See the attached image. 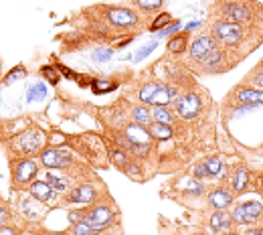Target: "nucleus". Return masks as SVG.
I'll return each instance as SVG.
<instances>
[{
  "label": "nucleus",
  "instance_id": "obj_5",
  "mask_svg": "<svg viewBox=\"0 0 263 235\" xmlns=\"http://www.w3.org/2000/svg\"><path fill=\"white\" fill-rule=\"evenodd\" d=\"M108 19L112 25L120 27V29H128V27H134L138 23V17L136 13L128 11V9H110L108 11Z\"/></svg>",
  "mask_w": 263,
  "mask_h": 235
},
{
  "label": "nucleus",
  "instance_id": "obj_30",
  "mask_svg": "<svg viewBox=\"0 0 263 235\" xmlns=\"http://www.w3.org/2000/svg\"><path fill=\"white\" fill-rule=\"evenodd\" d=\"M170 21H172V19H170V15H168V13H162L160 17H158V19L150 25V29H152V31H160V29L168 27V25H170Z\"/></svg>",
  "mask_w": 263,
  "mask_h": 235
},
{
  "label": "nucleus",
  "instance_id": "obj_2",
  "mask_svg": "<svg viewBox=\"0 0 263 235\" xmlns=\"http://www.w3.org/2000/svg\"><path fill=\"white\" fill-rule=\"evenodd\" d=\"M261 215H263V205L257 203V201H249V203L239 205V207L233 211L231 217H233L235 223L245 225V223H253V221H257Z\"/></svg>",
  "mask_w": 263,
  "mask_h": 235
},
{
  "label": "nucleus",
  "instance_id": "obj_1",
  "mask_svg": "<svg viewBox=\"0 0 263 235\" xmlns=\"http://www.w3.org/2000/svg\"><path fill=\"white\" fill-rule=\"evenodd\" d=\"M213 33H215V37H217L219 41H223L225 45H237V43L241 41V35H243L241 25L229 23V21H219V23L215 25Z\"/></svg>",
  "mask_w": 263,
  "mask_h": 235
},
{
  "label": "nucleus",
  "instance_id": "obj_4",
  "mask_svg": "<svg viewBox=\"0 0 263 235\" xmlns=\"http://www.w3.org/2000/svg\"><path fill=\"white\" fill-rule=\"evenodd\" d=\"M198 110H200V100H198L196 93H188V96L176 100V112L186 120L194 118L198 114Z\"/></svg>",
  "mask_w": 263,
  "mask_h": 235
},
{
  "label": "nucleus",
  "instance_id": "obj_20",
  "mask_svg": "<svg viewBox=\"0 0 263 235\" xmlns=\"http://www.w3.org/2000/svg\"><path fill=\"white\" fill-rule=\"evenodd\" d=\"M21 211L27 215V217H39L41 215V207L37 205V199H23L21 201Z\"/></svg>",
  "mask_w": 263,
  "mask_h": 235
},
{
  "label": "nucleus",
  "instance_id": "obj_25",
  "mask_svg": "<svg viewBox=\"0 0 263 235\" xmlns=\"http://www.w3.org/2000/svg\"><path fill=\"white\" fill-rule=\"evenodd\" d=\"M152 118H154L156 122H160V124H168V126H170V122H172V114H170L166 108H156V110H154V114H152Z\"/></svg>",
  "mask_w": 263,
  "mask_h": 235
},
{
  "label": "nucleus",
  "instance_id": "obj_33",
  "mask_svg": "<svg viewBox=\"0 0 263 235\" xmlns=\"http://www.w3.org/2000/svg\"><path fill=\"white\" fill-rule=\"evenodd\" d=\"M206 170H208V174H219V172L223 170L221 160H219V158H210V160L206 162Z\"/></svg>",
  "mask_w": 263,
  "mask_h": 235
},
{
  "label": "nucleus",
  "instance_id": "obj_14",
  "mask_svg": "<svg viewBox=\"0 0 263 235\" xmlns=\"http://www.w3.org/2000/svg\"><path fill=\"white\" fill-rule=\"evenodd\" d=\"M231 221H233L231 215L219 211V213H215L213 217H210V227L215 229V233H225V231L231 227Z\"/></svg>",
  "mask_w": 263,
  "mask_h": 235
},
{
  "label": "nucleus",
  "instance_id": "obj_39",
  "mask_svg": "<svg viewBox=\"0 0 263 235\" xmlns=\"http://www.w3.org/2000/svg\"><path fill=\"white\" fill-rule=\"evenodd\" d=\"M194 176L196 178H202V176H208V170H206V164H198L194 168Z\"/></svg>",
  "mask_w": 263,
  "mask_h": 235
},
{
  "label": "nucleus",
  "instance_id": "obj_6",
  "mask_svg": "<svg viewBox=\"0 0 263 235\" xmlns=\"http://www.w3.org/2000/svg\"><path fill=\"white\" fill-rule=\"evenodd\" d=\"M112 217H114V215H112V211H110L108 207H95V209H93V211H89L83 219H85V221H87V223H89V225H91V227L99 233L105 225H108V223L112 221Z\"/></svg>",
  "mask_w": 263,
  "mask_h": 235
},
{
  "label": "nucleus",
  "instance_id": "obj_15",
  "mask_svg": "<svg viewBox=\"0 0 263 235\" xmlns=\"http://www.w3.org/2000/svg\"><path fill=\"white\" fill-rule=\"evenodd\" d=\"M237 98L241 104H247V106H257V104H263V91H257V89H241L237 93Z\"/></svg>",
  "mask_w": 263,
  "mask_h": 235
},
{
  "label": "nucleus",
  "instance_id": "obj_36",
  "mask_svg": "<svg viewBox=\"0 0 263 235\" xmlns=\"http://www.w3.org/2000/svg\"><path fill=\"white\" fill-rule=\"evenodd\" d=\"M154 49H156V43H150V45H146L144 49H142V51H140V53L134 57V61H140V59H144V57H146V55H150Z\"/></svg>",
  "mask_w": 263,
  "mask_h": 235
},
{
  "label": "nucleus",
  "instance_id": "obj_43",
  "mask_svg": "<svg viewBox=\"0 0 263 235\" xmlns=\"http://www.w3.org/2000/svg\"><path fill=\"white\" fill-rule=\"evenodd\" d=\"M253 235H263V229H259V231H253Z\"/></svg>",
  "mask_w": 263,
  "mask_h": 235
},
{
  "label": "nucleus",
  "instance_id": "obj_42",
  "mask_svg": "<svg viewBox=\"0 0 263 235\" xmlns=\"http://www.w3.org/2000/svg\"><path fill=\"white\" fill-rule=\"evenodd\" d=\"M43 235H65V233H51V231H45Z\"/></svg>",
  "mask_w": 263,
  "mask_h": 235
},
{
  "label": "nucleus",
  "instance_id": "obj_8",
  "mask_svg": "<svg viewBox=\"0 0 263 235\" xmlns=\"http://www.w3.org/2000/svg\"><path fill=\"white\" fill-rule=\"evenodd\" d=\"M41 146H43V136H41V132L31 130V132H25V134L19 138V148H21V152H25V154H33V152H37Z\"/></svg>",
  "mask_w": 263,
  "mask_h": 235
},
{
  "label": "nucleus",
  "instance_id": "obj_11",
  "mask_svg": "<svg viewBox=\"0 0 263 235\" xmlns=\"http://www.w3.org/2000/svg\"><path fill=\"white\" fill-rule=\"evenodd\" d=\"M31 195L37 199V201H51V199H55V189L45 182V180H35L31 182Z\"/></svg>",
  "mask_w": 263,
  "mask_h": 235
},
{
  "label": "nucleus",
  "instance_id": "obj_23",
  "mask_svg": "<svg viewBox=\"0 0 263 235\" xmlns=\"http://www.w3.org/2000/svg\"><path fill=\"white\" fill-rule=\"evenodd\" d=\"M53 189H59V191H65V189H69V180L67 178H63V176H57V174H53V172H49V180H47Z\"/></svg>",
  "mask_w": 263,
  "mask_h": 235
},
{
  "label": "nucleus",
  "instance_id": "obj_44",
  "mask_svg": "<svg viewBox=\"0 0 263 235\" xmlns=\"http://www.w3.org/2000/svg\"><path fill=\"white\" fill-rule=\"evenodd\" d=\"M229 235H237V233H229Z\"/></svg>",
  "mask_w": 263,
  "mask_h": 235
},
{
  "label": "nucleus",
  "instance_id": "obj_28",
  "mask_svg": "<svg viewBox=\"0 0 263 235\" xmlns=\"http://www.w3.org/2000/svg\"><path fill=\"white\" fill-rule=\"evenodd\" d=\"M27 75V69L23 67V65H19V67H15L7 77H5V83L7 85H11V83H15V81H19V79H23Z\"/></svg>",
  "mask_w": 263,
  "mask_h": 235
},
{
  "label": "nucleus",
  "instance_id": "obj_24",
  "mask_svg": "<svg viewBox=\"0 0 263 235\" xmlns=\"http://www.w3.org/2000/svg\"><path fill=\"white\" fill-rule=\"evenodd\" d=\"M97 231L85 221V219H81V221H77L75 223V227H73V235H95Z\"/></svg>",
  "mask_w": 263,
  "mask_h": 235
},
{
  "label": "nucleus",
  "instance_id": "obj_13",
  "mask_svg": "<svg viewBox=\"0 0 263 235\" xmlns=\"http://www.w3.org/2000/svg\"><path fill=\"white\" fill-rule=\"evenodd\" d=\"M174 89L172 87H166V85H160V89L156 91V96L152 98V102L150 104H154L156 108H164V106H168L170 102H172V98H174Z\"/></svg>",
  "mask_w": 263,
  "mask_h": 235
},
{
  "label": "nucleus",
  "instance_id": "obj_9",
  "mask_svg": "<svg viewBox=\"0 0 263 235\" xmlns=\"http://www.w3.org/2000/svg\"><path fill=\"white\" fill-rule=\"evenodd\" d=\"M37 174V162L33 160H21L17 166H15V180L19 184H25V182H31Z\"/></svg>",
  "mask_w": 263,
  "mask_h": 235
},
{
  "label": "nucleus",
  "instance_id": "obj_32",
  "mask_svg": "<svg viewBox=\"0 0 263 235\" xmlns=\"http://www.w3.org/2000/svg\"><path fill=\"white\" fill-rule=\"evenodd\" d=\"M43 75L53 83V85H57L59 83V69H55V67H43Z\"/></svg>",
  "mask_w": 263,
  "mask_h": 235
},
{
  "label": "nucleus",
  "instance_id": "obj_37",
  "mask_svg": "<svg viewBox=\"0 0 263 235\" xmlns=\"http://www.w3.org/2000/svg\"><path fill=\"white\" fill-rule=\"evenodd\" d=\"M69 162H71V156H69V152H67V150H59V164H61V168L69 166Z\"/></svg>",
  "mask_w": 263,
  "mask_h": 235
},
{
  "label": "nucleus",
  "instance_id": "obj_35",
  "mask_svg": "<svg viewBox=\"0 0 263 235\" xmlns=\"http://www.w3.org/2000/svg\"><path fill=\"white\" fill-rule=\"evenodd\" d=\"M112 57H114L112 49H99V51H95V61H108Z\"/></svg>",
  "mask_w": 263,
  "mask_h": 235
},
{
  "label": "nucleus",
  "instance_id": "obj_26",
  "mask_svg": "<svg viewBox=\"0 0 263 235\" xmlns=\"http://www.w3.org/2000/svg\"><path fill=\"white\" fill-rule=\"evenodd\" d=\"M221 59H223V53L215 49V51H210V53L202 59V65H204V67H217V65L221 63Z\"/></svg>",
  "mask_w": 263,
  "mask_h": 235
},
{
  "label": "nucleus",
  "instance_id": "obj_29",
  "mask_svg": "<svg viewBox=\"0 0 263 235\" xmlns=\"http://www.w3.org/2000/svg\"><path fill=\"white\" fill-rule=\"evenodd\" d=\"M45 96H47V87L45 85H41V83H37L33 89H31V93H29V102H41V100H45Z\"/></svg>",
  "mask_w": 263,
  "mask_h": 235
},
{
  "label": "nucleus",
  "instance_id": "obj_21",
  "mask_svg": "<svg viewBox=\"0 0 263 235\" xmlns=\"http://www.w3.org/2000/svg\"><path fill=\"white\" fill-rule=\"evenodd\" d=\"M186 47V35H176L174 39L168 41V51L170 53H182Z\"/></svg>",
  "mask_w": 263,
  "mask_h": 235
},
{
  "label": "nucleus",
  "instance_id": "obj_22",
  "mask_svg": "<svg viewBox=\"0 0 263 235\" xmlns=\"http://www.w3.org/2000/svg\"><path fill=\"white\" fill-rule=\"evenodd\" d=\"M158 89H160V85H158V83H148V85H144L142 91H140V100H142L144 104H150Z\"/></svg>",
  "mask_w": 263,
  "mask_h": 235
},
{
  "label": "nucleus",
  "instance_id": "obj_10",
  "mask_svg": "<svg viewBox=\"0 0 263 235\" xmlns=\"http://www.w3.org/2000/svg\"><path fill=\"white\" fill-rule=\"evenodd\" d=\"M223 13H225V17H227L229 23H237V25L249 19V9H247L245 5H239V3H229V5H225Z\"/></svg>",
  "mask_w": 263,
  "mask_h": 235
},
{
  "label": "nucleus",
  "instance_id": "obj_40",
  "mask_svg": "<svg viewBox=\"0 0 263 235\" xmlns=\"http://www.w3.org/2000/svg\"><path fill=\"white\" fill-rule=\"evenodd\" d=\"M0 235H17V229H13V227H0Z\"/></svg>",
  "mask_w": 263,
  "mask_h": 235
},
{
  "label": "nucleus",
  "instance_id": "obj_38",
  "mask_svg": "<svg viewBox=\"0 0 263 235\" xmlns=\"http://www.w3.org/2000/svg\"><path fill=\"white\" fill-rule=\"evenodd\" d=\"M112 160H114L116 164H126V156H124L120 150H114V152H112Z\"/></svg>",
  "mask_w": 263,
  "mask_h": 235
},
{
  "label": "nucleus",
  "instance_id": "obj_31",
  "mask_svg": "<svg viewBox=\"0 0 263 235\" xmlns=\"http://www.w3.org/2000/svg\"><path fill=\"white\" fill-rule=\"evenodd\" d=\"M164 0H136V5L144 11H156V9H160L162 7Z\"/></svg>",
  "mask_w": 263,
  "mask_h": 235
},
{
  "label": "nucleus",
  "instance_id": "obj_12",
  "mask_svg": "<svg viewBox=\"0 0 263 235\" xmlns=\"http://www.w3.org/2000/svg\"><path fill=\"white\" fill-rule=\"evenodd\" d=\"M95 199V191L91 189L89 184H81L77 186L75 191L69 193V201L71 203H91Z\"/></svg>",
  "mask_w": 263,
  "mask_h": 235
},
{
  "label": "nucleus",
  "instance_id": "obj_3",
  "mask_svg": "<svg viewBox=\"0 0 263 235\" xmlns=\"http://www.w3.org/2000/svg\"><path fill=\"white\" fill-rule=\"evenodd\" d=\"M126 138H128V142L132 144L134 150H138L140 154H144V150L148 148L152 136H150V132H146L140 124H132V126H128V130H126Z\"/></svg>",
  "mask_w": 263,
  "mask_h": 235
},
{
  "label": "nucleus",
  "instance_id": "obj_18",
  "mask_svg": "<svg viewBox=\"0 0 263 235\" xmlns=\"http://www.w3.org/2000/svg\"><path fill=\"white\" fill-rule=\"evenodd\" d=\"M41 160H43V164H45L47 168H61V164H59V150H55V148L43 150Z\"/></svg>",
  "mask_w": 263,
  "mask_h": 235
},
{
  "label": "nucleus",
  "instance_id": "obj_27",
  "mask_svg": "<svg viewBox=\"0 0 263 235\" xmlns=\"http://www.w3.org/2000/svg\"><path fill=\"white\" fill-rule=\"evenodd\" d=\"M132 116H134V122H136V124H140V126L150 124V112H148L146 108H134Z\"/></svg>",
  "mask_w": 263,
  "mask_h": 235
},
{
  "label": "nucleus",
  "instance_id": "obj_17",
  "mask_svg": "<svg viewBox=\"0 0 263 235\" xmlns=\"http://www.w3.org/2000/svg\"><path fill=\"white\" fill-rule=\"evenodd\" d=\"M150 136L152 138H158V140H168L172 136V128L168 124H160V122H154L150 124Z\"/></svg>",
  "mask_w": 263,
  "mask_h": 235
},
{
  "label": "nucleus",
  "instance_id": "obj_16",
  "mask_svg": "<svg viewBox=\"0 0 263 235\" xmlns=\"http://www.w3.org/2000/svg\"><path fill=\"white\" fill-rule=\"evenodd\" d=\"M231 195L227 193V191H215V193H210L208 195V203L213 205L215 209H225V207H229L231 205Z\"/></svg>",
  "mask_w": 263,
  "mask_h": 235
},
{
  "label": "nucleus",
  "instance_id": "obj_34",
  "mask_svg": "<svg viewBox=\"0 0 263 235\" xmlns=\"http://www.w3.org/2000/svg\"><path fill=\"white\" fill-rule=\"evenodd\" d=\"M112 89H116V83H108V81H97L95 83V87H93V91L95 93H105V91H112Z\"/></svg>",
  "mask_w": 263,
  "mask_h": 235
},
{
  "label": "nucleus",
  "instance_id": "obj_19",
  "mask_svg": "<svg viewBox=\"0 0 263 235\" xmlns=\"http://www.w3.org/2000/svg\"><path fill=\"white\" fill-rule=\"evenodd\" d=\"M247 182H249V170L247 168H237V172L233 174V189L237 191V193H241L245 186H247Z\"/></svg>",
  "mask_w": 263,
  "mask_h": 235
},
{
  "label": "nucleus",
  "instance_id": "obj_7",
  "mask_svg": "<svg viewBox=\"0 0 263 235\" xmlns=\"http://www.w3.org/2000/svg\"><path fill=\"white\" fill-rule=\"evenodd\" d=\"M210 51H215L213 37H196L194 43L190 45V55H192V59H198V61H202Z\"/></svg>",
  "mask_w": 263,
  "mask_h": 235
},
{
  "label": "nucleus",
  "instance_id": "obj_41",
  "mask_svg": "<svg viewBox=\"0 0 263 235\" xmlns=\"http://www.w3.org/2000/svg\"><path fill=\"white\" fill-rule=\"evenodd\" d=\"M9 219V211L5 207H0V227H3V223Z\"/></svg>",
  "mask_w": 263,
  "mask_h": 235
}]
</instances>
